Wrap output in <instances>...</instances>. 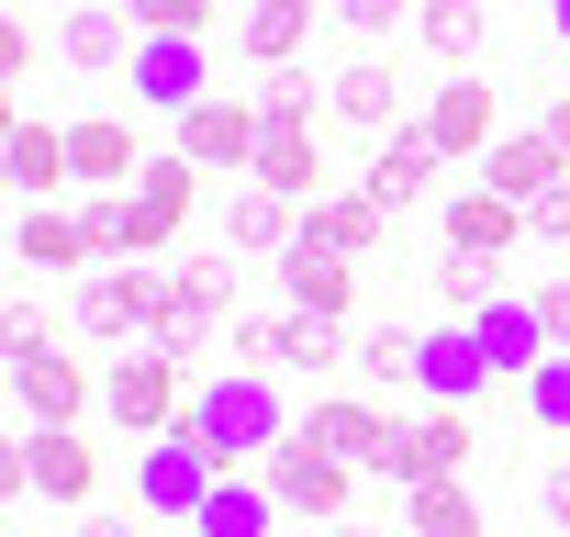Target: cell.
Listing matches in <instances>:
<instances>
[{
  "label": "cell",
  "mask_w": 570,
  "mask_h": 537,
  "mask_svg": "<svg viewBox=\"0 0 570 537\" xmlns=\"http://www.w3.org/2000/svg\"><path fill=\"white\" fill-rule=\"evenodd\" d=\"M179 426L202 437L213 470H246V459H268L279 437H292V403H279V370H213Z\"/></svg>",
  "instance_id": "obj_1"
},
{
  "label": "cell",
  "mask_w": 570,
  "mask_h": 537,
  "mask_svg": "<svg viewBox=\"0 0 570 537\" xmlns=\"http://www.w3.org/2000/svg\"><path fill=\"white\" fill-rule=\"evenodd\" d=\"M235 246H202V257H179L168 268V292H157V336L146 348H168L190 381H213V348L235 336V268H224Z\"/></svg>",
  "instance_id": "obj_2"
},
{
  "label": "cell",
  "mask_w": 570,
  "mask_h": 537,
  "mask_svg": "<svg viewBox=\"0 0 570 537\" xmlns=\"http://www.w3.org/2000/svg\"><path fill=\"white\" fill-rule=\"evenodd\" d=\"M224 348H235V370H303V381H325V370L358 359V336L325 325V314H303V303H279V314H235Z\"/></svg>",
  "instance_id": "obj_3"
},
{
  "label": "cell",
  "mask_w": 570,
  "mask_h": 537,
  "mask_svg": "<svg viewBox=\"0 0 570 537\" xmlns=\"http://www.w3.org/2000/svg\"><path fill=\"white\" fill-rule=\"evenodd\" d=\"M12 403H23V426H79V414L101 403V381L57 348V325L12 314Z\"/></svg>",
  "instance_id": "obj_4"
},
{
  "label": "cell",
  "mask_w": 570,
  "mask_h": 537,
  "mask_svg": "<svg viewBox=\"0 0 570 537\" xmlns=\"http://www.w3.org/2000/svg\"><path fill=\"white\" fill-rule=\"evenodd\" d=\"M157 292H168V268H146V257H101V268H79L68 325L101 336V348H146V336H157Z\"/></svg>",
  "instance_id": "obj_5"
},
{
  "label": "cell",
  "mask_w": 570,
  "mask_h": 537,
  "mask_svg": "<svg viewBox=\"0 0 570 537\" xmlns=\"http://www.w3.org/2000/svg\"><path fill=\"white\" fill-rule=\"evenodd\" d=\"M190 392H202V381H190L168 348H124V359L101 370V414H112L135 448H146V437H168V426L190 414Z\"/></svg>",
  "instance_id": "obj_6"
},
{
  "label": "cell",
  "mask_w": 570,
  "mask_h": 537,
  "mask_svg": "<svg viewBox=\"0 0 570 537\" xmlns=\"http://www.w3.org/2000/svg\"><path fill=\"white\" fill-rule=\"evenodd\" d=\"M168 146H179L202 179H246V168H257V90H213V101H190V113L168 124Z\"/></svg>",
  "instance_id": "obj_7"
},
{
  "label": "cell",
  "mask_w": 570,
  "mask_h": 537,
  "mask_svg": "<svg viewBox=\"0 0 570 537\" xmlns=\"http://www.w3.org/2000/svg\"><path fill=\"white\" fill-rule=\"evenodd\" d=\"M190 202H202V168L168 146V157H146L135 168V191H124V257H168L179 246V224H190Z\"/></svg>",
  "instance_id": "obj_8"
},
{
  "label": "cell",
  "mask_w": 570,
  "mask_h": 537,
  "mask_svg": "<svg viewBox=\"0 0 570 537\" xmlns=\"http://www.w3.org/2000/svg\"><path fill=\"white\" fill-rule=\"evenodd\" d=\"M213 481H224V470L202 459V437H190V426H168V437H146V448H135V515H157V526H190Z\"/></svg>",
  "instance_id": "obj_9"
},
{
  "label": "cell",
  "mask_w": 570,
  "mask_h": 537,
  "mask_svg": "<svg viewBox=\"0 0 570 537\" xmlns=\"http://www.w3.org/2000/svg\"><path fill=\"white\" fill-rule=\"evenodd\" d=\"M124 90H135V113H190V101H213V35H146L135 46V68H124Z\"/></svg>",
  "instance_id": "obj_10"
},
{
  "label": "cell",
  "mask_w": 570,
  "mask_h": 537,
  "mask_svg": "<svg viewBox=\"0 0 570 537\" xmlns=\"http://www.w3.org/2000/svg\"><path fill=\"white\" fill-rule=\"evenodd\" d=\"M470 470V403H425V414H403L392 426V448H381V481H459Z\"/></svg>",
  "instance_id": "obj_11"
},
{
  "label": "cell",
  "mask_w": 570,
  "mask_h": 537,
  "mask_svg": "<svg viewBox=\"0 0 570 537\" xmlns=\"http://www.w3.org/2000/svg\"><path fill=\"white\" fill-rule=\"evenodd\" d=\"M257 481L279 492V515H325V526H347V492H358V470H347V459H325L303 426L268 448V470H257Z\"/></svg>",
  "instance_id": "obj_12"
},
{
  "label": "cell",
  "mask_w": 570,
  "mask_h": 537,
  "mask_svg": "<svg viewBox=\"0 0 570 537\" xmlns=\"http://www.w3.org/2000/svg\"><path fill=\"white\" fill-rule=\"evenodd\" d=\"M448 157H492L503 146V113H492V79H470V68H448L436 90H425V113H414Z\"/></svg>",
  "instance_id": "obj_13"
},
{
  "label": "cell",
  "mask_w": 570,
  "mask_h": 537,
  "mask_svg": "<svg viewBox=\"0 0 570 537\" xmlns=\"http://www.w3.org/2000/svg\"><path fill=\"white\" fill-rule=\"evenodd\" d=\"M303 437H314L325 459H347V470H381L392 414H381V392H314V403H303Z\"/></svg>",
  "instance_id": "obj_14"
},
{
  "label": "cell",
  "mask_w": 570,
  "mask_h": 537,
  "mask_svg": "<svg viewBox=\"0 0 570 537\" xmlns=\"http://www.w3.org/2000/svg\"><path fill=\"white\" fill-rule=\"evenodd\" d=\"M12 448H23V492H46V504H90L101 492V448L79 426H23Z\"/></svg>",
  "instance_id": "obj_15"
},
{
  "label": "cell",
  "mask_w": 570,
  "mask_h": 537,
  "mask_svg": "<svg viewBox=\"0 0 570 537\" xmlns=\"http://www.w3.org/2000/svg\"><path fill=\"white\" fill-rule=\"evenodd\" d=\"M135 46H146V23L124 12V0H68V23H57V57H68L79 79H112V68H135Z\"/></svg>",
  "instance_id": "obj_16"
},
{
  "label": "cell",
  "mask_w": 570,
  "mask_h": 537,
  "mask_svg": "<svg viewBox=\"0 0 570 537\" xmlns=\"http://www.w3.org/2000/svg\"><path fill=\"white\" fill-rule=\"evenodd\" d=\"M436 168H448V146H436L425 124H392V135L370 146V168H358V191H370V202H392V213H414V202L436 191Z\"/></svg>",
  "instance_id": "obj_17"
},
{
  "label": "cell",
  "mask_w": 570,
  "mask_h": 537,
  "mask_svg": "<svg viewBox=\"0 0 570 537\" xmlns=\"http://www.w3.org/2000/svg\"><path fill=\"white\" fill-rule=\"evenodd\" d=\"M392 202H370V191H325V202H303V235L314 246H336V257H358V268H381L392 257Z\"/></svg>",
  "instance_id": "obj_18"
},
{
  "label": "cell",
  "mask_w": 570,
  "mask_h": 537,
  "mask_svg": "<svg viewBox=\"0 0 570 537\" xmlns=\"http://www.w3.org/2000/svg\"><path fill=\"white\" fill-rule=\"evenodd\" d=\"M224 246H235V257H292V246H303V202L268 191V179H235V191H224Z\"/></svg>",
  "instance_id": "obj_19"
},
{
  "label": "cell",
  "mask_w": 570,
  "mask_h": 537,
  "mask_svg": "<svg viewBox=\"0 0 570 537\" xmlns=\"http://www.w3.org/2000/svg\"><path fill=\"white\" fill-rule=\"evenodd\" d=\"M279 303H303V314H325V325H347L358 314V257H336V246H292L279 257Z\"/></svg>",
  "instance_id": "obj_20"
},
{
  "label": "cell",
  "mask_w": 570,
  "mask_h": 537,
  "mask_svg": "<svg viewBox=\"0 0 570 537\" xmlns=\"http://www.w3.org/2000/svg\"><path fill=\"white\" fill-rule=\"evenodd\" d=\"M12 268H101L90 213H68V202H23V224H12Z\"/></svg>",
  "instance_id": "obj_21"
},
{
  "label": "cell",
  "mask_w": 570,
  "mask_h": 537,
  "mask_svg": "<svg viewBox=\"0 0 570 537\" xmlns=\"http://www.w3.org/2000/svg\"><path fill=\"white\" fill-rule=\"evenodd\" d=\"M470 325H481V359H492V381H537V359H559V348H548V314H537V303H514V292H492Z\"/></svg>",
  "instance_id": "obj_22"
},
{
  "label": "cell",
  "mask_w": 570,
  "mask_h": 537,
  "mask_svg": "<svg viewBox=\"0 0 570 537\" xmlns=\"http://www.w3.org/2000/svg\"><path fill=\"white\" fill-rule=\"evenodd\" d=\"M414 392H425V403H481V392H492V359H481V325H470V314H459V325H425Z\"/></svg>",
  "instance_id": "obj_23"
},
{
  "label": "cell",
  "mask_w": 570,
  "mask_h": 537,
  "mask_svg": "<svg viewBox=\"0 0 570 537\" xmlns=\"http://www.w3.org/2000/svg\"><path fill=\"white\" fill-rule=\"evenodd\" d=\"M68 168H79V191H135L146 146H135L124 113H79V124H68Z\"/></svg>",
  "instance_id": "obj_24"
},
{
  "label": "cell",
  "mask_w": 570,
  "mask_h": 537,
  "mask_svg": "<svg viewBox=\"0 0 570 537\" xmlns=\"http://www.w3.org/2000/svg\"><path fill=\"white\" fill-rule=\"evenodd\" d=\"M314 12H336V0H246V12H235V57L246 68H292L303 35H314Z\"/></svg>",
  "instance_id": "obj_25"
},
{
  "label": "cell",
  "mask_w": 570,
  "mask_h": 537,
  "mask_svg": "<svg viewBox=\"0 0 570 537\" xmlns=\"http://www.w3.org/2000/svg\"><path fill=\"white\" fill-rule=\"evenodd\" d=\"M0 157H12V191H23V202H57V191L79 179V168H68V124H46V113H12Z\"/></svg>",
  "instance_id": "obj_26"
},
{
  "label": "cell",
  "mask_w": 570,
  "mask_h": 537,
  "mask_svg": "<svg viewBox=\"0 0 570 537\" xmlns=\"http://www.w3.org/2000/svg\"><path fill=\"white\" fill-rule=\"evenodd\" d=\"M481 168H492V191H503V202H537V191H559V179H570V146H559L548 124H514Z\"/></svg>",
  "instance_id": "obj_27"
},
{
  "label": "cell",
  "mask_w": 570,
  "mask_h": 537,
  "mask_svg": "<svg viewBox=\"0 0 570 537\" xmlns=\"http://www.w3.org/2000/svg\"><path fill=\"white\" fill-rule=\"evenodd\" d=\"M448 246H459V257H503V246H525V202H503L492 179H481V191H448Z\"/></svg>",
  "instance_id": "obj_28"
},
{
  "label": "cell",
  "mask_w": 570,
  "mask_h": 537,
  "mask_svg": "<svg viewBox=\"0 0 570 537\" xmlns=\"http://www.w3.org/2000/svg\"><path fill=\"white\" fill-rule=\"evenodd\" d=\"M246 179L292 191V202H325V146H314V124H257V168H246Z\"/></svg>",
  "instance_id": "obj_29"
},
{
  "label": "cell",
  "mask_w": 570,
  "mask_h": 537,
  "mask_svg": "<svg viewBox=\"0 0 570 537\" xmlns=\"http://www.w3.org/2000/svg\"><path fill=\"white\" fill-rule=\"evenodd\" d=\"M325 113H336V124H370V135H392V113H403V79H392L381 57H347V68L325 79Z\"/></svg>",
  "instance_id": "obj_30"
},
{
  "label": "cell",
  "mask_w": 570,
  "mask_h": 537,
  "mask_svg": "<svg viewBox=\"0 0 570 537\" xmlns=\"http://www.w3.org/2000/svg\"><path fill=\"white\" fill-rule=\"evenodd\" d=\"M403 537H492L470 470H459V481H414V492H403Z\"/></svg>",
  "instance_id": "obj_31"
},
{
  "label": "cell",
  "mask_w": 570,
  "mask_h": 537,
  "mask_svg": "<svg viewBox=\"0 0 570 537\" xmlns=\"http://www.w3.org/2000/svg\"><path fill=\"white\" fill-rule=\"evenodd\" d=\"M268 526H279V492L246 481V470H224V481L202 492V515H190V537H268Z\"/></svg>",
  "instance_id": "obj_32"
},
{
  "label": "cell",
  "mask_w": 570,
  "mask_h": 537,
  "mask_svg": "<svg viewBox=\"0 0 570 537\" xmlns=\"http://www.w3.org/2000/svg\"><path fill=\"white\" fill-rule=\"evenodd\" d=\"M347 370H358V392H414V370H425V325H403V314H392V325H370Z\"/></svg>",
  "instance_id": "obj_33"
},
{
  "label": "cell",
  "mask_w": 570,
  "mask_h": 537,
  "mask_svg": "<svg viewBox=\"0 0 570 537\" xmlns=\"http://www.w3.org/2000/svg\"><path fill=\"white\" fill-rule=\"evenodd\" d=\"M414 46L436 68H470L481 57V0H414Z\"/></svg>",
  "instance_id": "obj_34"
},
{
  "label": "cell",
  "mask_w": 570,
  "mask_h": 537,
  "mask_svg": "<svg viewBox=\"0 0 570 537\" xmlns=\"http://www.w3.org/2000/svg\"><path fill=\"white\" fill-rule=\"evenodd\" d=\"M257 124H314V79L303 68H257Z\"/></svg>",
  "instance_id": "obj_35"
},
{
  "label": "cell",
  "mask_w": 570,
  "mask_h": 537,
  "mask_svg": "<svg viewBox=\"0 0 570 537\" xmlns=\"http://www.w3.org/2000/svg\"><path fill=\"white\" fill-rule=\"evenodd\" d=\"M436 303H448V314H481V303H492V257H459V246H448V257H436Z\"/></svg>",
  "instance_id": "obj_36"
},
{
  "label": "cell",
  "mask_w": 570,
  "mask_h": 537,
  "mask_svg": "<svg viewBox=\"0 0 570 537\" xmlns=\"http://www.w3.org/2000/svg\"><path fill=\"white\" fill-rule=\"evenodd\" d=\"M525 414H537L548 437H570V348H559V359H537V381H525Z\"/></svg>",
  "instance_id": "obj_37"
},
{
  "label": "cell",
  "mask_w": 570,
  "mask_h": 537,
  "mask_svg": "<svg viewBox=\"0 0 570 537\" xmlns=\"http://www.w3.org/2000/svg\"><path fill=\"white\" fill-rule=\"evenodd\" d=\"M124 12H135L146 35H213V23H224V0H124Z\"/></svg>",
  "instance_id": "obj_38"
},
{
  "label": "cell",
  "mask_w": 570,
  "mask_h": 537,
  "mask_svg": "<svg viewBox=\"0 0 570 537\" xmlns=\"http://www.w3.org/2000/svg\"><path fill=\"white\" fill-rule=\"evenodd\" d=\"M336 23H347L358 46H381V35H403V23H414V0H336Z\"/></svg>",
  "instance_id": "obj_39"
},
{
  "label": "cell",
  "mask_w": 570,
  "mask_h": 537,
  "mask_svg": "<svg viewBox=\"0 0 570 537\" xmlns=\"http://www.w3.org/2000/svg\"><path fill=\"white\" fill-rule=\"evenodd\" d=\"M35 57H46V46H35V12H12V23H0V79L23 90V79H35Z\"/></svg>",
  "instance_id": "obj_40"
},
{
  "label": "cell",
  "mask_w": 570,
  "mask_h": 537,
  "mask_svg": "<svg viewBox=\"0 0 570 537\" xmlns=\"http://www.w3.org/2000/svg\"><path fill=\"white\" fill-rule=\"evenodd\" d=\"M525 235H537V246H570V179H559V191H537V202H525Z\"/></svg>",
  "instance_id": "obj_41"
},
{
  "label": "cell",
  "mask_w": 570,
  "mask_h": 537,
  "mask_svg": "<svg viewBox=\"0 0 570 537\" xmlns=\"http://www.w3.org/2000/svg\"><path fill=\"white\" fill-rule=\"evenodd\" d=\"M525 303L548 314V348H570V268H559V281H548V292H525Z\"/></svg>",
  "instance_id": "obj_42"
},
{
  "label": "cell",
  "mask_w": 570,
  "mask_h": 537,
  "mask_svg": "<svg viewBox=\"0 0 570 537\" xmlns=\"http://www.w3.org/2000/svg\"><path fill=\"white\" fill-rule=\"evenodd\" d=\"M537 504H548V537H570V459H559V470L537 481Z\"/></svg>",
  "instance_id": "obj_43"
},
{
  "label": "cell",
  "mask_w": 570,
  "mask_h": 537,
  "mask_svg": "<svg viewBox=\"0 0 570 537\" xmlns=\"http://www.w3.org/2000/svg\"><path fill=\"white\" fill-rule=\"evenodd\" d=\"M79 537H146V515H79Z\"/></svg>",
  "instance_id": "obj_44"
},
{
  "label": "cell",
  "mask_w": 570,
  "mask_h": 537,
  "mask_svg": "<svg viewBox=\"0 0 570 537\" xmlns=\"http://www.w3.org/2000/svg\"><path fill=\"white\" fill-rule=\"evenodd\" d=\"M548 35H559V46H570V0H548Z\"/></svg>",
  "instance_id": "obj_45"
},
{
  "label": "cell",
  "mask_w": 570,
  "mask_h": 537,
  "mask_svg": "<svg viewBox=\"0 0 570 537\" xmlns=\"http://www.w3.org/2000/svg\"><path fill=\"white\" fill-rule=\"evenodd\" d=\"M336 537H403V526H336Z\"/></svg>",
  "instance_id": "obj_46"
}]
</instances>
